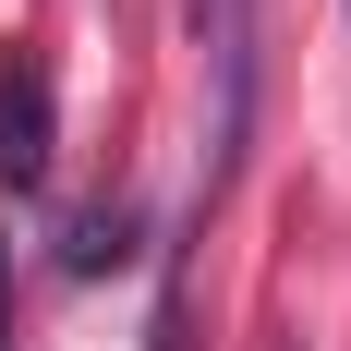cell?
<instances>
[{"instance_id":"obj_4","label":"cell","mask_w":351,"mask_h":351,"mask_svg":"<svg viewBox=\"0 0 351 351\" xmlns=\"http://www.w3.org/2000/svg\"><path fill=\"white\" fill-rule=\"evenodd\" d=\"M339 12H351V0H339Z\"/></svg>"},{"instance_id":"obj_2","label":"cell","mask_w":351,"mask_h":351,"mask_svg":"<svg viewBox=\"0 0 351 351\" xmlns=\"http://www.w3.org/2000/svg\"><path fill=\"white\" fill-rule=\"evenodd\" d=\"M182 12L218 61V158H206V194H218L230 158H243V121H254V0H182Z\"/></svg>"},{"instance_id":"obj_1","label":"cell","mask_w":351,"mask_h":351,"mask_svg":"<svg viewBox=\"0 0 351 351\" xmlns=\"http://www.w3.org/2000/svg\"><path fill=\"white\" fill-rule=\"evenodd\" d=\"M49 158H61V85H49V61H36V49H12V61H0V182H12V194H36V182H49Z\"/></svg>"},{"instance_id":"obj_3","label":"cell","mask_w":351,"mask_h":351,"mask_svg":"<svg viewBox=\"0 0 351 351\" xmlns=\"http://www.w3.org/2000/svg\"><path fill=\"white\" fill-rule=\"evenodd\" d=\"M121 254H134V206H85L61 230V267H73V279H97V267H121Z\"/></svg>"}]
</instances>
